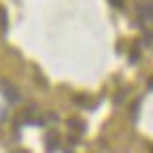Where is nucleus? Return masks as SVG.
<instances>
[{"label": "nucleus", "mask_w": 153, "mask_h": 153, "mask_svg": "<svg viewBox=\"0 0 153 153\" xmlns=\"http://www.w3.org/2000/svg\"><path fill=\"white\" fill-rule=\"evenodd\" d=\"M2 89H7V91H9V100H11V102H15V100H17V91H15L9 83H4V85H2Z\"/></svg>", "instance_id": "f257e3e1"}, {"label": "nucleus", "mask_w": 153, "mask_h": 153, "mask_svg": "<svg viewBox=\"0 0 153 153\" xmlns=\"http://www.w3.org/2000/svg\"><path fill=\"white\" fill-rule=\"evenodd\" d=\"M0 28H2V32L7 30V11H0Z\"/></svg>", "instance_id": "f03ea898"}, {"label": "nucleus", "mask_w": 153, "mask_h": 153, "mask_svg": "<svg viewBox=\"0 0 153 153\" xmlns=\"http://www.w3.org/2000/svg\"><path fill=\"white\" fill-rule=\"evenodd\" d=\"M130 62H138V49L136 47H134L132 53H130Z\"/></svg>", "instance_id": "7ed1b4c3"}, {"label": "nucleus", "mask_w": 153, "mask_h": 153, "mask_svg": "<svg viewBox=\"0 0 153 153\" xmlns=\"http://www.w3.org/2000/svg\"><path fill=\"white\" fill-rule=\"evenodd\" d=\"M108 2H111L113 7H117V9H121V7H123V0H108Z\"/></svg>", "instance_id": "20e7f679"}, {"label": "nucleus", "mask_w": 153, "mask_h": 153, "mask_svg": "<svg viewBox=\"0 0 153 153\" xmlns=\"http://www.w3.org/2000/svg\"><path fill=\"white\" fill-rule=\"evenodd\" d=\"M149 89H153V79H151V81H149Z\"/></svg>", "instance_id": "39448f33"}]
</instances>
